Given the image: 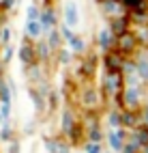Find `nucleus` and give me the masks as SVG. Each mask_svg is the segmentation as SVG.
Wrapping results in <instances>:
<instances>
[{"mask_svg":"<svg viewBox=\"0 0 148 153\" xmlns=\"http://www.w3.org/2000/svg\"><path fill=\"white\" fill-rule=\"evenodd\" d=\"M105 65H107V69L114 74V71L120 69L122 60H120V56H118V54H107V56H105Z\"/></svg>","mask_w":148,"mask_h":153,"instance_id":"obj_1","label":"nucleus"},{"mask_svg":"<svg viewBox=\"0 0 148 153\" xmlns=\"http://www.w3.org/2000/svg\"><path fill=\"white\" fill-rule=\"evenodd\" d=\"M135 45V39L131 37V35H120V50H125V52H127V50H131Z\"/></svg>","mask_w":148,"mask_h":153,"instance_id":"obj_2","label":"nucleus"},{"mask_svg":"<svg viewBox=\"0 0 148 153\" xmlns=\"http://www.w3.org/2000/svg\"><path fill=\"white\" fill-rule=\"evenodd\" d=\"M135 142H140V145H148V127H140L135 134Z\"/></svg>","mask_w":148,"mask_h":153,"instance_id":"obj_3","label":"nucleus"},{"mask_svg":"<svg viewBox=\"0 0 148 153\" xmlns=\"http://www.w3.org/2000/svg\"><path fill=\"white\" fill-rule=\"evenodd\" d=\"M22 60H24V63H34V54H32V48L30 45H24L22 48Z\"/></svg>","mask_w":148,"mask_h":153,"instance_id":"obj_4","label":"nucleus"},{"mask_svg":"<svg viewBox=\"0 0 148 153\" xmlns=\"http://www.w3.org/2000/svg\"><path fill=\"white\" fill-rule=\"evenodd\" d=\"M84 106H86V108H92V106H97V93L88 91V93H86V97H84Z\"/></svg>","mask_w":148,"mask_h":153,"instance_id":"obj_5","label":"nucleus"},{"mask_svg":"<svg viewBox=\"0 0 148 153\" xmlns=\"http://www.w3.org/2000/svg\"><path fill=\"white\" fill-rule=\"evenodd\" d=\"M110 145H112L114 149H120V147H122V134H120V131H116V134L110 136Z\"/></svg>","mask_w":148,"mask_h":153,"instance_id":"obj_6","label":"nucleus"},{"mask_svg":"<svg viewBox=\"0 0 148 153\" xmlns=\"http://www.w3.org/2000/svg\"><path fill=\"white\" fill-rule=\"evenodd\" d=\"M67 22L71 24V26L77 22V17H75V7H73V4H69V7H67Z\"/></svg>","mask_w":148,"mask_h":153,"instance_id":"obj_7","label":"nucleus"},{"mask_svg":"<svg viewBox=\"0 0 148 153\" xmlns=\"http://www.w3.org/2000/svg\"><path fill=\"white\" fill-rule=\"evenodd\" d=\"M127 104H131V106H135V104H137V91H135V88L127 91Z\"/></svg>","mask_w":148,"mask_h":153,"instance_id":"obj_8","label":"nucleus"},{"mask_svg":"<svg viewBox=\"0 0 148 153\" xmlns=\"http://www.w3.org/2000/svg\"><path fill=\"white\" fill-rule=\"evenodd\" d=\"M125 19H118V22H114V33L116 35H125Z\"/></svg>","mask_w":148,"mask_h":153,"instance_id":"obj_9","label":"nucleus"},{"mask_svg":"<svg viewBox=\"0 0 148 153\" xmlns=\"http://www.w3.org/2000/svg\"><path fill=\"white\" fill-rule=\"evenodd\" d=\"M122 123H125V125H133V123H135V117L131 114V112H127V114L122 117Z\"/></svg>","mask_w":148,"mask_h":153,"instance_id":"obj_10","label":"nucleus"},{"mask_svg":"<svg viewBox=\"0 0 148 153\" xmlns=\"http://www.w3.org/2000/svg\"><path fill=\"white\" fill-rule=\"evenodd\" d=\"M101 45H103V48L110 45V35H107V33H103V35H101Z\"/></svg>","mask_w":148,"mask_h":153,"instance_id":"obj_11","label":"nucleus"},{"mask_svg":"<svg viewBox=\"0 0 148 153\" xmlns=\"http://www.w3.org/2000/svg\"><path fill=\"white\" fill-rule=\"evenodd\" d=\"M90 138H92V140L97 142L99 138H101V131H99V129H92V131H90Z\"/></svg>","mask_w":148,"mask_h":153,"instance_id":"obj_12","label":"nucleus"},{"mask_svg":"<svg viewBox=\"0 0 148 153\" xmlns=\"http://www.w3.org/2000/svg\"><path fill=\"white\" fill-rule=\"evenodd\" d=\"M28 30H30V35H39V26H37L34 22H32L30 26H28Z\"/></svg>","mask_w":148,"mask_h":153,"instance_id":"obj_13","label":"nucleus"},{"mask_svg":"<svg viewBox=\"0 0 148 153\" xmlns=\"http://www.w3.org/2000/svg\"><path fill=\"white\" fill-rule=\"evenodd\" d=\"M73 48H75V50H82V48H84V43L80 41V39H73Z\"/></svg>","mask_w":148,"mask_h":153,"instance_id":"obj_14","label":"nucleus"},{"mask_svg":"<svg viewBox=\"0 0 148 153\" xmlns=\"http://www.w3.org/2000/svg\"><path fill=\"white\" fill-rule=\"evenodd\" d=\"M88 153H99V145H88Z\"/></svg>","mask_w":148,"mask_h":153,"instance_id":"obj_15","label":"nucleus"},{"mask_svg":"<svg viewBox=\"0 0 148 153\" xmlns=\"http://www.w3.org/2000/svg\"><path fill=\"white\" fill-rule=\"evenodd\" d=\"M110 125H118V114H112L110 117Z\"/></svg>","mask_w":148,"mask_h":153,"instance_id":"obj_16","label":"nucleus"},{"mask_svg":"<svg viewBox=\"0 0 148 153\" xmlns=\"http://www.w3.org/2000/svg\"><path fill=\"white\" fill-rule=\"evenodd\" d=\"M140 71H142V76H148V65L142 63V69H140Z\"/></svg>","mask_w":148,"mask_h":153,"instance_id":"obj_17","label":"nucleus"},{"mask_svg":"<svg viewBox=\"0 0 148 153\" xmlns=\"http://www.w3.org/2000/svg\"><path fill=\"white\" fill-rule=\"evenodd\" d=\"M125 153H133V145L131 147H125Z\"/></svg>","mask_w":148,"mask_h":153,"instance_id":"obj_18","label":"nucleus"},{"mask_svg":"<svg viewBox=\"0 0 148 153\" xmlns=\"http://www.w3.org/2000/svg\"><path fill=\"white\" fill-rule=\"evenodd\" d=\"M146 121H148V106H146Z\"/></svg>","mask_w":148,"mask_h":153,"instance_id":"obj_19","label":"nucleus"}]
</instances>
